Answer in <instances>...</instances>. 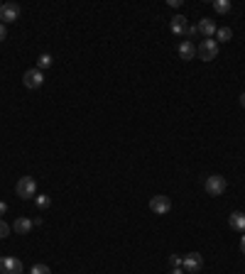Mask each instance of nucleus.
<instances>
[{
  "instance_id": "obj_11",
  "label": "nucleus",
  "mask_w": 245,
  "mask_h": 274,
  "mask_svg": "<svg viewBox=\"0 0 245 274\" xmlns=\"http://www.w3.org/2000/svg\"><path fill=\"white\" fill-rule=\"evenodd\" d=\"M228 225H230L233 230H238V232H245V213L233 211V213L228 215Z\"/></svg>"
},
{
  "instance_id": "obj_9",
  "label": "nucleus",
  "mask_w": 245,
  "mask_h": 274,
  "mask_svg": "<svg viewBox=\"0 0 245 274\" xmlns=\"http://www.w3.org/2000/svg\"><path fill=\"white\" fill-rule=\"evenodd\" d=\"M196 30H199V35L203 37V40H211V37H216V22L211 20V18H201L199 20V25H196Z\"/></svg>"
},
{
  "instance_id": "obj_14",
  "label": "nucleus",
  "mask_w": 245,
  "mask_h": 274,
  "mask_svg": "<svg viewBox=\"0 0 245 274\" xmlns=\"http://www.w3.org/2000/svg\"><path fill=\"white\" fill-rule=\"evenodd\" d=\"M230 0H213V10L216 13H221V15H225V13H230Z\"/></svg>"
},
{
  "instance_id": "obj_13",
  "label": "nucleus",
  "mask_w": 245,
  "mask_h": 274,
  "mask_svg": "<svg viewBox=\"0 0 245 274\" xmlns=\"http://www.w3.org/2000/svg\"><path fill=\"white\" fill-rule=\"evenodd\" d=\"M32 228H35V223H32L30 218H25V215H20V218L15 220V225H13V230H15L18 235H27Z\"/></svg>"
},
{
  "instance_id": "obj_12",
  "label": "nucleus",
  "mask_w": 245,
  "mask_h": 274,
  "mask_svg": "<svg viewBox=\"0 0 245 274\" xmlns=\"http://www.w3.org/2000/svg\"><path fill=\"white\" fill-rule=\"evenodd\" d=\"M186 27H189V22H186L184 15H174L172 22H169V30H172L174 35H186Z\"/></svg>"
},
{
  "instance_id": "obj_2",
  "label": "nucleus",
  "mask_w": 245,
  "mask_h": 274,
  "mask_svg": "<svg viewBox=\"0 0 245 274\" xmlns=\"http://www.w3.org/2000/svg\"><path fill=\"white\" fill-rule=\"evenodd\" d=\"M203 189H206L208 196H223L225 189H228V181H225V176H221V174H211V176H206Z\"/></svg>"
},
{
  "instance_id": "obj_21",
  "label": "nucleus",
  "mask_w": 245,
  "mask_h": 274,
  "mask_svg": "<svg viewBox=\"0 0 245 274\" xmlns=\"http://www.w3.org/2000/svg\"><path fill=\"white\" fill-rule=\"evenodd\" d=\"M5 37H8V27H5L3 22H0V42H3Z\"/></svg>"
},
{
  "instance_id": "obj_25",
  "label": "nucleus",
  "mask_w": 245,
  "mask_h": 274,
  "mask_svg": "<svg viewBox=\"0 0 245 274\" xmlns=\"http://www.w3.org/2000/svg\"><path fill=\"white\" fill-rule=\"evenodd\" d=\"M181 272H184L181 267H172V272H169V274H181Z\"/></svg>"
},
{
  "instance_id": "obj_23",
  "label": "nucleus",
  "mask_w": 245,
  "mask_h": 274,
  "mask_svg": "<svg viewBox=\"0 0 245 274\" xmlns=\"http://www.w3.org/2000/svg\"><path fill=\"white\" fill-rule=\"evenodd\" d=\"M196 35H199L196 27H186V37H196Z\"/></svg>"
},
{
  "instance_id": "obj_19",
  "label": "nucleus",
  "mask_w": 245,
  "mask_h": 274,
  "mask_svg": "<svg viewBox=\"0 0 245 274\" xmlns=\"http://www.w3.org/2000/svg\"><path fill=\"white\" fill-rule=\"evenodd\" d=\"M8 235H10V225L0 218V237H8Z\"/></svg>"
},
{
  "instance_id": "obj_7",
  "label": "nucleus",
  "mask_w": 245,
  "mask_h": 274,
  "mask_svg": "<svg viewBox=\"0 0 245 274\" xmlns=\"http://www.w3.org/2000/svg\"><path fill=\"white\" fill-rule=\"evenodd\" d=\"M150 211L155 213V215H167L169 211H172V201H169V196H152V201H150Z\"/></svg>"
},
{
  "instance_id": "obj_1",
  "label": "nucleus",
  "mask_w": 245,
  "mask_h": 274,
  "mask_svg": "<svg viewBox=\"0 0 245 274\" xmlns=\"http://www.w3.org/2000/svg\"><path fill=\"white\" fill-rule=\"evenodd\" d=\"M15 193L22 198V201H32L37 196V181L32 176H20L18 184H15Z\"/></svg>"
},
{
  "instance_id": "obj_24",
  "label": "nucleus",
  "mask_w": 245,
  "mask_h": 274,
  "mask_svg": "<svg viewBox=\"0 0 245 274\" xmlns=\"http://www.w3.org/2000/svg\"><path fill=\"white\" fill-rule=\"evenodd\" d=\"M240 252L245 254V232H243V237H240Z\"/></svg>"
},
{
  "instance_id": "obj_10",
  "label": "nucleus",
  "mask_w": 245,
  "mask_h": 274,
  "mask_svg": "<svg viewBox=\"0 0 245 274\" xmlns=\"http://www.w3.org/2000/svg\"><path fill=\"white\" fill-rule=\"evenodd\" d=\"M177 52H179L181 62H191V59L196 57V44H194L191 40H184V42L177 47Z\"/></svg>"
},
{
  "instance_id": "obj_18",
  "label": "nucleus",
  "mask_w": 245,
  "mask_h": 274,
  "mask_svg": "<svg viewBox=\"0 0 245 274\" xmlns=\"http://www.w3.org/2000/svg\"><path fill=\"white\" fill-rule=\"evenodd\" d=\"M30 274H52V269L47 267V264H42V262H37L32 269H30Z\"/></svg>"
},
{
  "instance_id": "obj_15",
  "label": "nucleus",
  "mask_w": 245,
  "mask_h": 274,
  "mask_svg": "<svg viewBox=\"0 0 245 274\" xmlns=\"http://www.w3.org/2000/svg\"><path fill=\"white\" fill-rule=\"evenodd\" d=\"M218 40H221V42H230V40H233V30H230V27H218V30H216V42H218Z\"/></svg>"
},
{
  "instance_id": "obj_22",
  "label": "nucleus",
  "mask_w": 245,
  "mask_h": 274,
  "mask_svg": "<svg viewBox=\"0 0 245 274\" xmlns=\"http://www.w3.org/2000/svg\"><path fill=\"white\" fill-rule=\"evenodd\" d=\"M5 213H8V203H5V201H0V218H3Z\"/></svg>"
},
{
  "instance_id": "obj_6",
  "label": "nucleus",
  "mask_w": 245,
  "mask_h": 274,
  "mask_svg": "<svg viewBox=\"0 0 245 274\" xmlns=\"http://www.w3.org/2000/svg\"><path fill=\"white\" fill-rule=\"evenodd\" d=\"M201 267H203V257H201L199 252H189V254H184V257H181V269H184V272L196 274Z\"/></svg>"
},
{
  "instance_id": "obj_4",
  "label": "nucleus",
  "mask_w": 245,
  "mask_h": 274,
  "mask_svg": "<svg viewBox=\"0 0 245 274\" xmlns=\"http://www.w3.org/2000/svg\"><path fill=\"white\" fill-rule=\"evenodd\" d=\"M18 18H20V5L18 3H3L0 5V22H3L5 27L10 22H15Z\"/></svg>"
},
{
  "instance_id": "obj_16",
  "label": "nucleus",
  "mask_w": 245,
  "mask_h": 274,
  "mask_svg": "<svg viewBox=\"0 0 245 274\" xmlns=\"http://www.w3.org/2000/svg\"><path fill=\"white\" fill-rule=\"evenodd\" d=\"M35 203H37V208H49L52 206V198L47 193H42V196H35Z\"/></svg>"
},
{
  "instance_id": "obj_5",
  "label": "nucleus",
  "mask_w": 245,
  "mask_h": 274,
  "mask_svg": "<svg viewBox=\"0 0 245 274\" xmlns=\"http://www.w3.org/2000/svg\"><path fill=\"white\" fill-rule=\"evenodd\" d=\"M22 84H25V88L37 91V88L45 84V71H40V69H27L25 76H22Z\"/></svg>"
},
{
  "instance_id": "obj_26",
  "label": "nucleus",
  "mask_w": 245,
  "mask_h": 274,
  "mask_svg": "<svg viewBox=\"0 0 245 274\" xmlns=\"http://www.w3.org/2000/svg\"><path fill=\"white\" fill-rule=\"evenodd\" d=\"M240 108H245V93H240Z\"/></svg>"
},
{
  "instance_id": "obj_27",
  "label": "nucleus",
  "mask_w": 245,
  "mask_h": 274,
  "mask_svg": "<svg viewBox=\"0 0 245 274\" xmlns=\"http://www.w3.org/2000/svg\"><path fill=\"white\" fill-rule=\"evenodd\" d=\"M0 5H3V3H0Z\"/></svg>"
},
{
  "instance_id": "obj_3",
  "label": "nucleus",
  "mask_w": 245,
  "mask_h": 274,
  "mask_svg": "<svg viewBox=\"0 0 245 274\" xmlns=\"http://www.w3.org/2000/svg\"><path fill=\"white\" fill-rule=\"evenodd\" d=\"M196 54L201 57V62H213L218 57V42L216 40H201V44H196Z\"/></svg>"
},
{
  "instance_id": "obj_20",
  "label": "nucleus",
  "mask_w": 245,
  "mask_h": 274,
  "mask_svg": "<svg viewBox=\"0 0 245 274\" xmlns=\"http://www.w3.org/2000/svg\"><path fill=\"white\" fill-rule=\"evenodd\" d=\"M169 264L172 267H181V257L179 254H169Z\"/></svg>"
},
{
  "instance_id": "obj_8",
  "label": "nucleus",
  "mask_w": 245,
  "mask_h": 274,
  "mask_svg": "<svg viewBox=\"0 0 245 274\" xmlns=\"http://www.w3.org/2000/svg\"><path fill=\"white\" fill-rule=\"evenodd\" d=\"M0 274H22V262L18 257H3L0 254Z\"/></svg>"
},
{
  "instance_id": "obj_17",
  "label": "nucleus",
  "mask_w": 245,
  "mask_h": 274,
  "mask_svg": "<svg viewBox=\"0 0 245 274\" xmlns=\"http://www.w3.org/2000/svg\"><path fill=\"white\" fill-rule=\"evenodd\" d=\"M49 66H52V57H49V54H42V57L37 59V69L42 71V69H49Z\"/></svg>"
}]
</instances>
